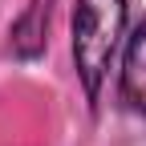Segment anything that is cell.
I'll return each mask as SVG.
<instances>
[{
	"mask_svg": "<svg viewBox=\"0 0 146 146\" xmlns=\"http://www.w3.org/2000/svg\"><path fill=\"white\" fill-rule=\"evenodd\" d=\"M126 29V0H77L73 12V61L85 94L98 98L106 69L118 53V36Z\"/></svg>",
	"mask_w": 146,
	"mask_h": 146,
	"instance_id": "1",
	"label": "cell"
},
{
	"mask_svg": "<svg viewBox=\"0 0 146 146\" xmlns=\"http://www.w3.org/2000/svg\"><path fill=\"white\" fill-rule=\"evenodd\" d=\"M122 98L130 110L146 114V25L130 36L122 57Z\"/></svg>",
	"mask_w": 146,
	"mask_h": 146,
	"instance_id": "2",
	"label": "cell"
}]
</instances>
